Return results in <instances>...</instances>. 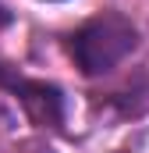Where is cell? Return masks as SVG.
<instances>
[{"mask_svg":"<svg viewBox=\"0 0 149 153\" xmlns=\"http://www.w3.org/2000/svg\"><path fill=\"white\" fill-rule=\"evenodd\" d=\"M135 46H139V29L117 11L89 18L68 43L74 68L82 75H103V71L117 68Z\"/></svg>","mask_w":149,"mask_h":153,"instance_id":"1","label":"cell"},{"mask_svg":"<svg viewBox=\"0 0 149 153\" xmlns=\"http://www.w3.org/2000/svg\"><path fill=\"white\" fill-rule=\"evenodd\" d=\"M4 82L18 93L21 107L29 111V117H32L36 125H60V117H64V100H60V89H57V85L32 82V78H14V75H7Z\"/></svg>","mask_w":149,"mask_h":153,"instance_id":"2","label":"cell"}]
</instances>
